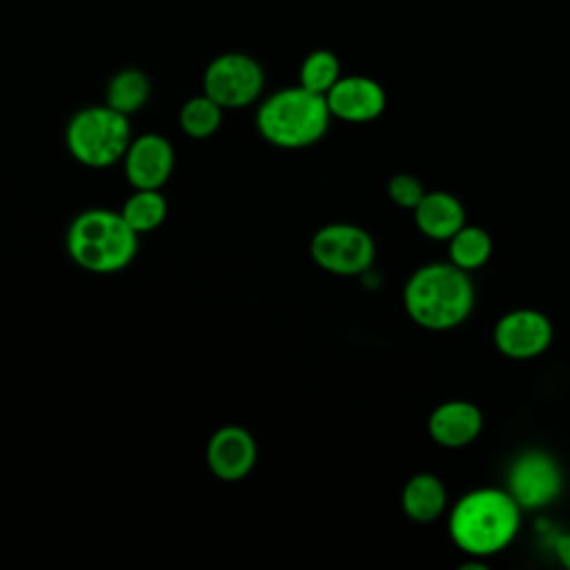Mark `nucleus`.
Listing matches in <instances>:
<instances>
[{"label":"nucleus","mask_w":570,"mask_h":570,"mask_svg":"<svg viewBox=\"0 0 570 570\" xmlns=\"http://www.w3.org/2000/svg\"><path fill=\"white\" fill-rule=\"evenodd\" d=\"M521 505L505 488H474L461 494L448 512L452 543L474 559L505 550L521 530Z\"/></svg>","instance_id":"nucleus-1"},{"label":"nucleus","mask_w":570,"mask_h":570,"mask_svg":"<svg viewBox=\"0 0 570 570\" xmlns=\"http://www.w3.org/2000/svg\"><path fill=\"white\" fill-rule=\"evenodd\" d=\"M476 292L470 272L450 261L416 267L403 285V307L412 323L430 332L463 325L474 309Z\"/></svg>","instance_id":"nucleus-2"},{"label":"nucleus","mask_w":570,"mask_h":570,"mask_svg":"<svg viewBox=\"0 0 570 570\" xmlns=\"http://www.w3.org/2000/svg\"><path fill=\"white\" fill-rule=\"evenodd\" d=\"M140 234L129 227L120 212L91 207L73 216L65 234L69 258L89 274H116L131 265Z\"/></svg>","instance_id":"nucleus-3"},{"label":"nucleus","mask_w":570,"mask_h":570,"mask_svg":"<svg viewBox=\"0 0 570 570\" xmlns=\"http://www.w3.org/2000/svg\"><path fill=\"white\" fill-rule=\"evenodd\" d=\"M325 96L301 85L285 87L265 98L256 111V129L278 149H305L316 145L330 129Z\"/></svg>","instance_id":"nucleus-4"},{"label":"nucleus","mask_w":570,"mask_h":570,"mask_svg":"<svg viewBox=\"0 0 570 570\" xmlns=\"http://www.w3.org/2000/svg\"><path fill=\"white\" fill-rule=\"evenodd\" d=\"M129 116L109 105H91L76 111L65 127V145L76 163L89 169H107L122 163L131 142Z\"/></svg>","instance_id":"nucleus-5"},{"label":"nucleus","mask_w":570,"mask_h":570,"mask_svg":"<svg viewBox=\"0 0 570 570\" xmlns=\"http://www.w3.org/2000/svg\"><path fill=\"white\" fill-rule=\"evenodd\" d=\"M309 256L327 274L361 276L374 265L376 243L361 225L327 223L314 232Z\"/></svg>","instance_id":"nucleus-6"},{"label":"nucleus","mask_w":570,"mask_h":570,"mask_svg":"<svg viewBox=\"0 0 570 570\" xmlns=\"http://www.w3.org/2000/svg\"><path fill=\"white\" fill-rule=\"evenodd\" d=\"M505 490L521 510H543L554 503L563 490L561 465L541 448L521 450L508 468Z\"/></svg>","instance_id":"nucleus-7"},{"label":"nucleus","mask_w":570,"mask_h":570,"mask_svg":"<svg viewBox=\"0 0 570 570\" xmlns=\"http://www.w3.org/2000/svg\"><path fill=\"white\" fill-rule=\"evenodd\" d=\"M265 76L261 65L245 53H223L214 58L203 76V89L223 109H240L261 96Z\"/></svg>","instance_id":"nucleus-8"},{"label":"nucleus","mask_w":570,"mask_h":570,"mask_svg":"<svg viewBox=\"0 0 570 570\" xmlns=\"http://www.w3.org/2000/svg\"><path fill=\"white\" fill-rule=\"evenodd\" d=\"M552 338V321L534 307H517L505 312L492 330L494 347L510 361H532L546 354Z\"/></svg>","instance_id":"nucleus-9"},{"label":"nucleus","mask_w":570,"mask_h":570,"mask_svg":"<svg viewBox=\"0 0 570 570\" xmlns=\"http://www.w3.org/2000/svg\"><path fill=\"white\" fill-rule=\"evenodd\" d=\"M205 461L209 472L225 483L243 481L258 461V445L254 434L236 423L214 430L205 445Z\"/></svg>","instance_id":"nucleus-10"},{"label":"nucleus","mask_w":570,"mask_h":570,"mask_svg":"<svg viewBox=\"0 0 570 570\" xmlns=\"http://www.w3.org/2000/svg\"><path fill=\"white\" fill-rule=\"evenodd\" d=\"M174 165L176 151L160 134L131 138L122 156V171L134 189H163L174 174Z\"/></svg>","instance_id":"nucleus-11"},{"label":"nucleus","mask_w":570,"mask_h":570,"mask_svg":"<svg viewBox=\"0 0 570 570\" xmlns=\"http://www.w3.org/2000/svg\"><path fill=\"white\" fill-rule=\"evenodd\" d=\"M332 118L345 122H372L387 105L385 89L370 76H341L325 94Z\"/></svg>","instance_id":"nucleus-12"},{"label":"nucleus","mask_w":570,"mask_h":570,"mask_svg":"<svg viewBox=\"0 0 570 570\" xmlns=\"http://www.w3.org/2000/svg\"><path fill=\"white\" fill-rule=\"evenodd\" d=\"M483 430V412L476 403L465 399H450L439 403L428 416L430 439L445 450H461L476 441Z\"/></svg>","instance_id":"nucleus-13"},{"label":"nucleus","mask_w":570,"mask_h":570,"mask_svg":"<svg viewBox=\"0 0 570 570\" xmlns=\"http://www.w3.org/2000/svg\"><path fill=\"white\" fill-rule=\"evenodd\" d=\"M416 229L432 240H450L468 220L465 205L450 191L432 189L412 209Z\"/></svg>","instance_id":"nucleus-14"},{"label":"nucleus","mask_w":570,"mask_h":570,"mask_svg":"<svg viewBox=\"0 0 570 570\" xmlns=\"http://www.w3.org/2000/svg\"><path fill=\"white\" fill-rule=\"evenodd\" d=\"M401 510L414 523H432L448 510V488L432 472L412 474L401 490Z\"/></svg>","instance_id":"nucleus-15"},{"label":"nucleus","mask_w":570,"mask_h":570,"mask_svg":"<svg viewBox=\"0 0 570 570\" xmlns=\"http://www.w3.org/2000/svg\"><path fill=\"white\" fill-rule=\"evenodd\" d=\"M492 256V236L479 225L465 223L448 240V261L465 272L481 269Z\"/></svg>","instance_id":"nucleus-16"},{"label":"nucleus","mask_w":570,"mask_h":570,"mask_svg":"<svg viewBox=\"0 0 570 570\" xmlns=\"http://www.w3.org/2000/svg\"><path fill=\"white\" fill-rule=\"evenodd\" d=\"M167 209V198L160 189H134L122 203L120 214L129 227L142 236L165 223Z\"/></svg>","instance_id":"nucleus-17"},{"label":"nucleus","mask_w":570,"mask_h":570,"mask_svg":"<svg viewBox=\"0 0 570 570\" xmlns=\"http://www.w3.org/2000/svg\"><path fill=\"white\" fill-rule=\"evenodd\" d=\"M151 96V82L140 69H122L107 85V102L111 109L131 116L140 111Z\"/></svg>","instance_id":"nucleus-18"},{"label":"nucleus","mask_w":570,"mask_h":570,"mask_svg":"<svg viewBox=\"0 0 570 570\" xmlns=\"http://www.w3.org/2000/svg\"><path fill=\"white\" fill-rule=\"evenodd\" d=\"M223 107L207 94L189 98L178 114V125L185 136L203 140L214 136L223 125Z\"/></svg>","instance_id":"nucleus-19"},{"label":"nucleus","mask_w":570,"mask_h":570,"mask_svg":"<svg viewBox=\"0 0 570 570\" xmlns=\"http://www.w3.org/2000/svg\"><path fill=\"white\" fill-rule=\"evenodd\" d=\"M338 78H341V62H338L336 53H332L327 49L312 51L303 60L301 71H298V85L314 94H321V96H325L336 85Z\"/></svg>","instance_id":"nucleus-20"},{"label":"nucleus","mask_w":570,"mask_h":570,"mask_svg":"<svg viewBox=\"0 0 570 570\" xmlns=\"http://www.w3.org/2000/svg\"><path fill=\"white\" fill-rule=\"evenodd\" d=\"M387 198L396 205V207H401V209H414L416 205H419V200L425 196V187H423V183L414 176V174H405V171H401V174H394V176H390V180H387Z\"/></svg>","instance_id":"nucleus-21"},{"label":"nucleus","mask_w":570,"mask_h":570,"mask_svg":"<svg viewBox=\"0 0 570 570\" xmlns=\"http://www.w3.org/2000/svg\"><path fill=\"white\" fill-rule=\"evenodd\" d=\"M554 557L563 568L570 570V532H563L554 539Z\"/></svg>","instance_id":"nucleus-22"}]
</instances>
